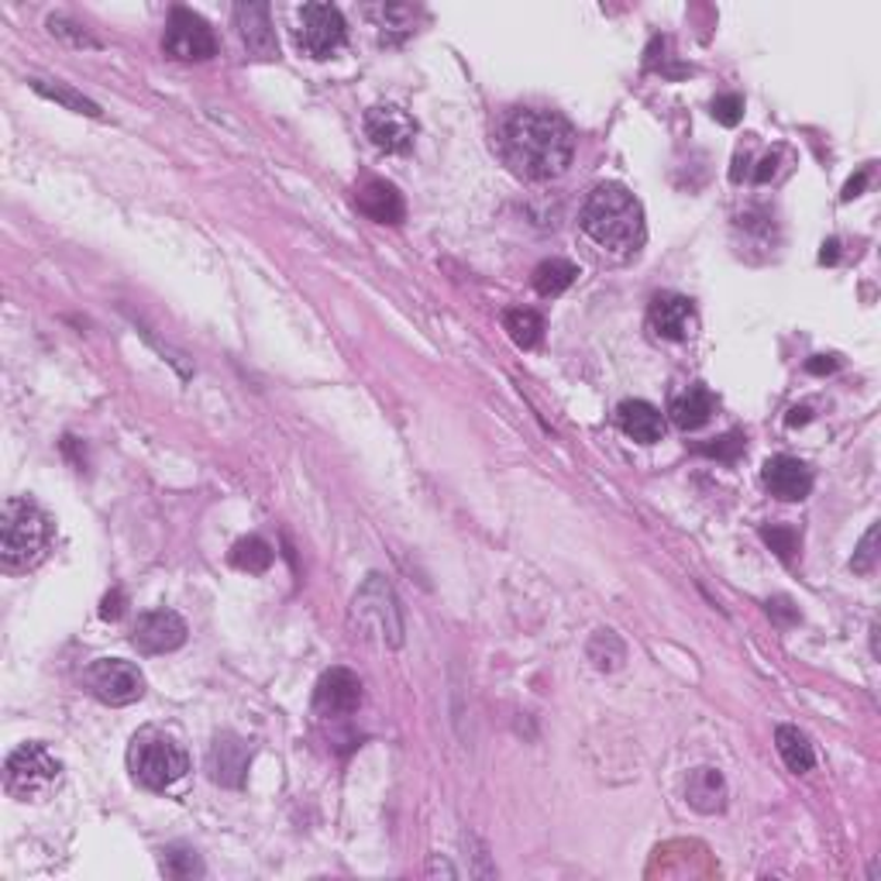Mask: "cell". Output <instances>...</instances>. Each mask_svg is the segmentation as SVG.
Instances as JSON below:
<instances>
[{
	"label": "cell",
	"mask_w": 881,
	"mask_h": 881,
	"mask_svg": "<svg viewBox=\"0 0 881 881\" xmlns=\"http://www.w3.org/2000/svg\"><path fill=\"white\" fill-rule=\"evenodd\" d=\"M500 149L506 166L524 179H555L568 169L571 152H576V135L571 125L541 108H524L506 117Z\"/></svg>",
	"instance_id": "1"
},
{
	"label": "cell",
	"mask_w": 881,
	"mask_h": 881,
	"mask_svg": "<svg viewBox=\"0 0 881 881\" xmlns=\"http://www.w3.org/2000/svg\"><path fill=\"white\" fill-rule=\"evenodd\" d=\"M582 231L609 252H638L644 244V207L620 183H603L582 203Z\"/></svg>",
	"instance_id": "2"
},
{
	"label": "cell",
	"mask_w": 881,
	"mask_h": 881,
	"mask_svg": "<svg viewBox=\"0 0 881 881\" xmlns=\"http://www.w3.org/2000/svg\"><path fill=\"white\" fill-rule=\"evenodd\" d=\"M52 524L32 500L14 496L0 509V562L4 568H28L42 558Z\"/></svg>",
	"instance_id": "3"
},
{
	"label": "cell",
	"mask_w": 881,
	"mask_h": 881,
	"mask_svg": "<svg viewBox=\"0 0 881 881\" xmlns=\"http://www.w3.org/2000/svg\"><path fill=\"white\" fill-rule=\"evenodd\" d=\"M128 768L135 775V782H141L152 792L173 789L179 778H187L190 771V757L183 751L169 733L162 730H141L131 751H128Z\"/></svg>",
	"instance_id": "4"
},
{
	"label": "cell",
	"mask_w": 881,
	"mask_h": 881,
	"mask_svg": "<svg viewBox=\"0 0 881 881\" xmlns=\"http://www.w3.org/2000/svg\"><path fill=\"white\" fill-rule=\"evenodd\" d=\"M59 778H63V762L38 741H28L11 751L4 765V789L14 798H22V803H42L59 785Z\"/></svg>",
	"instance_id": "5"
},
{
	"label": "cell",
	"mask_w": 881,
	"mask_h": 881,
	"mask_svg": "<svg viewBox=\"0 0 881 881\" xmlns=\"http://www.w3.org/2000/svg\"><path fill=\"white\" fill-rule=\"evenodd\" d=\"M352 620L358 630L376 633V638L389 647L403 644V613H400L393 586H389L382 576H368L365 586L355 592Z\"/></svg>",
	"instance_id": "6"
},
{
	"label": "cell",
	"mask_w": 881,
	"mask_h": 881,
	"mask_svg": "<svg viewBox=\"0 0 881 881\" xmlns=\"http://www.w3.org/2000/svg\"><path fill=\"white\" fill-rule=\"evenodd\" d=\"M84 685L108 706H128L146 695V679H141L138 665L125 658H97L84 671Z\"/></svg>",
	"instance_id": "7"
},
{
	"label": "cell",
	"mask_w": 881,
	"mask_h": 881,
	"mask_svg": "<svg viewBox=\"0 0 881 881\" xmlns=\"http://www.w3.org/2000/svg\"><path fill=\"white\" fill-rule=\"evenodd\" d=\"M297 46L311 59H327L344 46V17L335 4H303L297 17Z\"/></svg>",
	"instance_id": "8"
},
{
	"label": "cell",
	"mask_w": 881,
	"mask_h": 881,
	"mask_svg": "<svg viewBox=\"0 0 881 881\" xmlns=\"http://www.w3.org/2000/svg\"><path fill=\"white\" fill-rule=\"evenodd\" d=\"M162 46H166V52L173 59H179V63H203V59L217 55V38H214L211 25L187 8H176L169 14Z\"/></svg>",
	"instance_id": "9"
},
{
	"label": "cell",
	"mask_w": 881,
	"mask_h": 881,
	"mask_svg": "<svg viewBox=\"0 0 881 881\" xmlns=\"http://www.w3.org/2000/svg\"><path fill=\"white\" fill-rule=\"evenodd\" d=\"M131 644L141 654H169L187 644V624L173 609H149L135 620Z\"/></svg>",
	"instance_id": "10"
},
{
	"label": "cell",
	"mask_w": 881,
	"mask_h": 881,
	"mask_svg": "<svg viewBox=\"0 0 881 881\" xmlns=\"http://www.w3.org/2000/svg\"><path fill=\"white\" fill-rule=\"evenodd\" d=\"M365 135L382 152H406L417 138V121L397 104H379L365 114Z\"/></svg>",
	"instance_id": "11"
},
{
	"label": "cell",
	"mask_w": 881,
	"mask_h": 881,
	"mask_svg": "<svg viewBox=\"0 0 881 881\" xmlns=\"http://www.w3.org/2000/svg\"><path fill=\"white\" fill-rule=\"evenodd\" d=\"M362 706V679L348 668H331L320 675L314 689V709L320 716H348Z\"/></svg>",
	"instance_id": "12"
},
{
	"label": "cell",
	"mask_w": 881,
	"mask_h": 881,
	"mask_svg": "<svg viewBox=\"0 0 881 881\" xmlns=\"http://www.w3.org/2000/svg\"><path fill=\"white\" fill-rule=\"evenodd\" d=\"M647 320H651V331L665 338V341H685L695 335V306L689 297H679V293H665V297H654L651 311H647Z\"/></svg>",
	"instance_id": "13"
},
{
	"label": "cell",
	"mask_w": 881,
	"mask_h": 881,
	"mask_svg": "<svg viewBox=\"0 0 881 881\" xmlns=\"http://www.w3.org/2000/svg\"><path fill=\"white\" fill-rule=\"evenodd\" d=\"M762 479L771 489V496L785 500V503H798V500H806L813 493V468L806 462L792 458V455L768 458Z\"/></svg>",
	"instance_id": "14"
},
{
	"label": "cell",
	"mask_w": 881,
	"mask_h": 881,
	"mask_svg": "<svg viewBox=\"0 0 881 881\" xmlns=\"http://www.w3.org/2000/svg\"><path fill=\"white\" fill-rule=\"evenodd\" d=\"M249 762H252V751L249 744L241 741L235 733H221L211 754H207V771L217 785H228V789H241L244 785V775H249Z\"/></svg>",
	"instance_id": "15"
},
{
	"label": "cell",
	"mask_w": 881,
	"mask_h": 881,
	"mask_svg": "<svg viewBox=\"0 0 881 881\" xmlns=\"http://www.w3.org/2000/svg\"><path fill=\"white\" fill-rule=\"evenodd\" d=\"M235 25L244 49L259 59H273L276 55V32H273V17L265 4H238L235 8Z\"/></svg>",
	"instance_id": "16"
},
{
	"label": "cell",
	"mask_w": 881,
	"mask_h": 881,
	"mask_svg": "<svg viewBox=\"0 0 881 881\" xmlns=\"http://www.w3.org/2000/svg\"><path fill=\"white\" fill-rule=\"evenodd\" d=\"M617 424L620 430L638 444H654L665 435V417L658 406H651L647 400H624L617 410Z\"/></svg>",
	"instance_id": "17"
},
{
	"label": "cell",
	"mask_w": 881,
	"mask_h": 881,
	"mask_svg": "<svg viewBox=\"0 0 881 881\" xmlns=\"http://www.w3.org/2000/svg\"><path fill=\"white\" fill-rule=\"evenodd\" d=\"M355 200H358V211L379 224H400L406 214L403 197L397 193L393 183H386V179H368Z\"/></svg>",
	"instance_id": "18"
},
{
	"label": "cell",
	"mask_w": 881,
	"mask_h": 881,
	"mask_svg": "<svg viewBox=\"0 0 881 881\" xmlns=\"http://www.w3.org/2000/svg\"><path fill=\"white\" fill-rule=\"evenodd\" d=\"M685 798H689V806L695 813H720L727 806V782H723V775L703 765V768H695L689 771V782H685Z\"/></svg>",
	"instance_id": "19"
},
{
	"label": "cell",
	"mask_w": 881,
	"mask_h": 881,
	"mask_svg": "<svg viewBox=\"0 0 881 881\" xmlns=\"http://www.w3.org/2000/svg\"><path fill=\"white\" fill-rule=\"evenodd\" d=\"M716 414V397L706 386H689L685 393H679L668 406V417L675 427L682 430H700L709 417Z\"/></svg>",
	"instance_id": "20"
},
{
	"label": "cell",
	"mask_w": 881,
	"mask_h": 881,
	"mask_svg": "<svg viewBox=\"0 0 881 881\" xmlns=\"http://www.w3.org/2000/svg\"><path fill=\"white\" fill-rule=\"evenodd\" d=\"M775 744H778V754H782V762L789 771L795 775H806L813 768V744H809V737L803 730H795V727H778L775 730Z\"/></svg>",
	"instance_id": "21"
},
{
	"label": "cell",
	"mask_w": 881,
	"mask_h": 881,
	"mask_svg": "<svg viewBox=\"0 0 881 881\" xmlns=\"http://www.w3.org/2000/svg\"><path fill=\"white\" fill-rule=\"evenodd\" d=\"M579 276H582V273H579V265H576V262H568V259H548V262H541L538 269H534V290H538L541 297H562Z\"/></svg>",
	"instance_id": "22"
},
{
	"label": "cell",
	"mask_w": 881,
	"mask_h": 881,
	"mask_svg": "<svg viewBox=\"0 0 881 881\" xmlns=\"http://www.w3.org/2000/svg\"><path fill=\"white\" fill-rule=\"evenodd\" d=\"M231 565L249 571V576H262L265 568L273 565V544L262 541V538H241L235 548H231Z\"/></svg>",
	"instance_id": "23"
},
{
	"label": "cell",
	"mask_w": 881,
	"mask_h": 881,
	"mask_svg": "<svg viewBox=\"0 0 881 881\" xmlns=\"http://www.w3.org/2000/svg\"><path fill=\"white\" fill-rule=\"evenodd\" d=\"M586 651H589V662L596 665L600 671H617L627 662V647H624V641L613 630H596V633H592V641H589Z\"/></svg>",
	"instance_id": "24"
},
{
	"label": "cell",
	"mask_w": 881,
	"mask_h": 881,
	"mask_svg": "<svg viewBox=\"0 0 881 881\" xmlns=\"http://www.w3.org/2000/svg\"><path fill=\"white\" fill-rule=\"evenodd\" d=\"M503 324H506L509 338H514V344H520V348H534V344L541 341V335H544V320H541V314H538V311H527V306H517V311H506Z\"/></svg>",
	"instance_id": "25"
},
{
	"label": "cell",
	"mask_w": 881,
	"mask_h": 881,
	"mask_svg": "<svg viewBox=\"0 0 881 881\" xmlns=\"http://www.w3.org/2000/svg\"><path fill=\"white\" fill-rule=\"evenodd\" d=\"M32 90L35 93H42L49 100H55V104H63L76 114H90V117H100V108L93 104V100H87L84 93H73L70 87H59V84H49V79H32Z\"/></svg>",
	"instance_id": "26"
},
{
	"label": "cell",
	"mask_w": 881,
	"mask_h": 881,
	"mask_svg": "<svg viewBox=\"0 0 881 881\" xmlns=\"http://www.w3.org/2000/svg\"><path fill=\"white\" fill-rule=\"evenodd\" d=\"M368 14H373V17H376V25L382 28V38H389L393 32H403V35L414 32V8H406V4L368 8Z\"/></svg>",
	"instance_id": "27"
},
{
	"label": "cell",
	"mask_w": 881,
	"mask_h": 881,
	"mask_svg": "<svg viewBox=\"0 0 881 881\" xmlns=\"http://www.w3.org/2000/svg\"><path fill=\"white\" fill-rule=\"evenodd\" d=\"M162 871H166L169 878H197V874H203V865H200L197 851H190V847H166L162 851Z\"/></svg>",
	"instance_id": "28"
},
{
	"label": "cell",
	"mask_w": 881,
	"mask_h": 881,
	"mask_svg": "<svg viewBox=\"0 0 881 881\" xmlns=\"http://www.w3.org/2000/svg\"><path fill=\"white\" fill-rule=\"evenodd\" d=\"M762 538H765V544H768L782 562H789V558L795 555V551H798V534H795L792 527H765V530H762Z\"/></svg>",
	"instance_id": "29"
},
{
	"label": "cell",
	"mask_w": 881,
	"mask_h": 881,
	"mask_svg": "<svg viewBox=\"0 0 881 881\" xmlns=\"http://www.w3.org/2000/svg\"><path fill=\"white\" fill-rule=\"evenodd\" d=\"M700 452L709 455V458H720V462H737V458L744 455V435H737V430H730V435L716 438L713 444H703Z\"/></svg>",
	"instance_id": "30"
},
{
	"label": "cell",
	"mask_w": 881,
	"mask_h": 881,
	"mask_svg": "<svg viewBox=\"0 0 881 881\" xmlns=\"http://www.w3.org/2000/svg\"><path fill=\"white\" fill-rule=\"evenodd\" d=\"M713 117L720 121V125L733 128L737 121L744 117V97H741V93H723V97H716V100H713Z\"/></svg>",
	"instance_id": "31"
},
{
	"label": "cell",
	"mask_w": 881,
	"mask_h": 881,
	"mask_svg": "<svg viewBox=\"0 0 881 881\" xmlns=\"http://www.w3.org/2000/svg\"><path fill=\"white\" fill-rule=\"evenodd\" d=\"M49 28H52V35L66 38V42H73V46H87V49H97V46H100L97 38H90L79 25L66 22V17H49Z\"/></svg>",
	"instance_id": "32"
},
{
	"label": "cell",
	"mask_w": 881,
	"mask_h": 881,
	"mask_svg": "<svg viewBox=\"0 0 881 881\" xmlns=\"http://www.w3.org/2000/svg\"><path fill=\"white\" fill-rule=\"evenodd\" d=\"M878 524H871V530L865 534V541H860V548L854 551V571H860V576H865V571H871L874 568V558H878Z\"/></svg>",
	"instance_id": "33"
},
{
	"label": "cell",
	"mask_w": 881,
	"mask_h": 881,
	"mask_svg": "<svg viewBox=\"0 0 881 881\" xmlns=\"http://www.w3.org/2000/svg\"><path fill=\"white\" fill-rule=\"evenodd\" d=\"M121 613H125V596H121V589H114V592H108V596H104V603H100V617H104V620H117Z\"/></svg>",
	"instance_id": "34"
},
{
	"label": "cell",
	"mask_w": 881,
	"mask_h": 881,
	"mask_svg": "<svg viewBox=\"0 0 881 881\" xmlns=\"http://www.w3.org/2000/svg\"><path fill=\"white\" fill-rule=\"evenodd\" d=\"M868 176H871V169H860L857 176H851V179H847V187H844V200H854V197H860V190H865Z\"/></svg>",
	"instance_id": "35"
},
{
	"label": "cell",
	"mask_w": 881,
	"mask_h": 881,
	"mask_svg": "<svg viewBox=\"0 0 881 881\" xmlns=\"http://www.w3.org/2000/svg\"><path fill=\"white\" fill-rule=\"evenodd\" d=\"M836 365H840L836 355H816L806 368H809V373H816V376H823V373H833Z\"/></svg>",
	"instance_id": "36"
},
{
	"label": "cell",
	"mask_w": 881,
	"mask_h": 881,
	"mask_svg": "<svg viewBox=\"0 0 881 881\" xmlns=\"http://www.w3.org/2000/svg\"><path fill=\"white\" fill-rule=\"evenodd\" d=\"M775 166H778V159L775 155H765L762 159V169H757V183H768L775 176Z\"/></svg>",
	"instance_id": "37"
},
{
	"label": "cell",
	"mask_w": 881,
	"mask_h": 881,
	"mask_svg": "<svg viewBox=\"0 0 881 881\" xmlns=\"http://www.w3.org/2000/svg\"><path fill=\"white\" fill-rule=\"evenodd\" d=\"M768 609L775 613V617H782V620H795V613L789 609V600H775V603H768Z\"/></svg>",
	"instance_id": "38"
},
{
	"label": "cell",
	"mask_w": 881,
	"mask_h": 881,
	"mask_svg": "<svg viewBox=\"0 0 881 881\" xmlns=\"http://www.w3.org/2000/svg\"><path fill=\"white\" fill-rule=\"evenodd\" d=\"M795 424H809V410L806 406H795L789 414V427H795Z\"/></svg>",
	"instance_id": "39"
},
{
	"label": "cell",
	"mask_w": 881,
	"mask_h": 881,
	"mask_svg": "<svg viewBox=\"0 0 881 881\" xmlns=\"http://www.w3.org/2000/svg\"><path fill=\"white\" fill-rule=\"evenodd\" d=\"M836 249H840V244L830 238V241L823 244V252H819V262H836Z\"/></svg>",
	"instance_id": "40"
}]
</instances>
